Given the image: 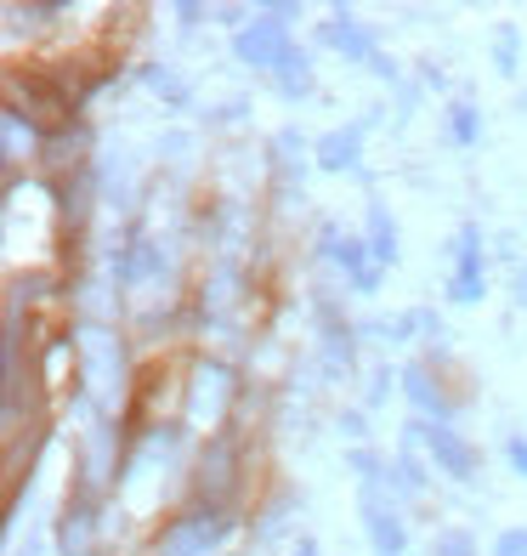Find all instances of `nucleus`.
<instances>
[{
  "label": "nucleus",
  "instance_id": "obj_8",
  "mask_svg": "<svg viewBox=\"0 0 527 556\" xmlns=\"http://www.w3.org/2000/svg\"><path fill=\"white\" fill-rule=\"evenodd\" d=\"M369 250H374V262H397V227L386 216V205H369Z\"/></svg>",
  "mask_w": 527,
  "mask_h": 556
},
{
  "label": "nucleus",
  "instance_id": "obj_9",
  "mask_svg": "<svg viewBox=\"0 0 527 556\" xmlns=\"http://www.w3.org/2000/svg\"><path fill=\"white\" fill-rule=\"evenodd\" d=\"M323 40H330L335 52H351V58H374V40H369V35H363L351 17H335L330 29H323Z\"/></svg>",
  "mask_w": 527,
  "mask_h": 556
},
{
  "label": "nucleus",
  "instance_id": "obj_2",
  "mask_svg": "<svg viewBox=\"0 0 527 556\" xmlns=\"http://www.w3.org/2000/svg\"><path fill=\"white\" fill-rule=\"evenodd\" d=\"M414 438L425 448V460H432L442 477H454V483H476V471H483V454L465 432L454 426H437V420H414Z\"/></svg>",
  "mask_w": 527,
  "mask_h": 556
},
{
  "label": "nucleus",
  "instance_id": "obj_4",
  "mask_svg": "<svg viewBox=\"0 0 527 556\" xmlns=\"http://www.w3.org/2000/svg\"><path fill=\"white\" fill-rule=\"evenodd\" d=\"M233 52H239V63L284 68V63L295 58V40H290L284 12H267V17H256V23H244V29L233 35Z\"/></svg>",
  "mask_w": 527,
  "mask_h": 556
},
{
  "label": "nucleus",
  "instance_id": "obj_7",
  "mask_svg": "<svg viewBox=\"0 0 527 556\" xmlns=\"http://www.w3.org/2000/svg\"><path fill=\"white\" fill-rule=\"evenodd\" d=\"M358 148H363V125H351V131L340 125V131L318 137L312 154H318V165H323V170H351V165H358Z\"/></svg>",
  "mask_w": 527,
  "mask_h": 556
},
{
  "label": "nucleus",
  "instance_id": "obj_5",
  "mask_svg": "<svg viewBox=\"0 0 527 556\" xmlns=\"http://www.w3.org/2000/svg\"><path fill=\"white\" fill-rule=\"evenodd\" d=\"M403 392H409V403L425 415V420H437V426H454V392H442V375L432 369V364H409L403 369Z\"/></svg>",
  "mask_w": 527,
  "mask_h": 556
},
{
  "label": "nucleus",
  "instance_id": "obj_6",
  "mask_svg": "<svg viewBox=\"0 0 527 556\" xmlns=\"http://www.w3.org/2000/svg\"><path fill=\"white\" fill-rule=\"evenodd\" d=\"M448 295L454 301L483 295V233H476V222L460 227V256H454V273H448Z\"/></svg>",
  "mask_w": 527,
  "mask_h": 556
},
{
  "label": "nucleus",
  "instance_id": "obj_10",
  "mask_svg": "<svg viewBox=\"0 0 527 556\" xmlns=\"http://www.w3.org/2000/svg\"><path fill=\"white\" fill-rule=\"evenodd\" d=\"M432 556H483V551H476V540L465 534V528H442V534L432 540Z\"/></svg>",
  "mask_w": 527,
  "mask_h": 556
},
{
  "label": "nucleus",
  "instance_id": "obj_14",
  "mask_svg": "<svg viewBox=\"0 0 527 556\" xmlns=\"http://www.w3.org/2000/svg\"><path fill=\"white\" fill-rule=\"evenodd\" d=\"M505 454H511V466L527 477V438H511V448H505Z\"/></svg>",
  "mask_w": 527,
  "mask_h": 556
},
{
  "label": "nucleus",
  "instance_id": "obj_12",
  "mask_svg": "<svg viewBox=\"0 0 527 556\" xmlns=\"http://www.w3.org/2000/svg\"><path fill=\"white\" fill-rule=\"evenodd\" d=\"M448 131H454V142H476V109H471V103H460V109H454V119H448Z\"/></svg>",
  "mask_w": 527,
  "mask_h": 556
},
{
  "label": "nucleus",
  "instance_id": "obj_13",
  "mask_svg": "<svg viewBox=\"0 0 527 556\" xmlns=\"http://www.w3.org/2000/svg\"><path fill=\"white\" fill-rule=\"evenodd\" d=\"M493 556H527V528H505L493 540Z\"/></svg>",
  "mask_w": 527,
  "mask_h": 556
},
{
  "label": "nucleus",
  "instance_id": "obj_11",
  "mask_svg": "<svg viewBox=\"0 0 527 556\" xmlns=\"http://www.w3.org/2000/svg\"><path fill=\"white\" fill-rule=\"evenodd\" d=\"M279 86H284V97H300V91H312V74H307V58H290V63L279 68Z\"/></svg>",
  "mask_w": 527,
  "mask_h": 556
},
{
  "label": "nucleus",
  "instance_id": "obj_1",
  "mask_svg": "<svg viewBox=\"0 0 527 556\" xmlns=\"http://www.w3.org/2000/svg\"><path fill=\"white\" fill-rule=\"evenodd\" d=\"M233 528V511L228 505H210V500H193L188 511H176L159 534V551L165 556H210Z\"/></svg>",
  "mask_w": 527,
  "mask_h": 556
},
{
  "label": "nucleus",
  "instance_id": "obj_3",
  "mask_svg": "<svg viewBox=\"0 0 527 556\" xmlns=\"http://www.w3.org/2000/svg\"><path fill=\"white\" fill-rule=\"evenodd\" d=\"M363 534L374 556H409V522L386 494V477H363Z\"/></svg>",
  "mask_w": 527,
  "mask_h": 556
}]
</instances>
